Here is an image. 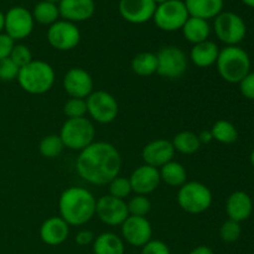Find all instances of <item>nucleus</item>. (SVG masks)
<instances>
[{"instance_id": "f257e3e1", "label": "nucleus", "mask_w": 254, "mask_h": 254, "mask_svg": "<svg viewBox=\"0 0 254 254\" xmlns=\"http://www.w3.org/2000/svg\"><path fill=\"white\" fill-rule=\"evenodd\" d=\"M122 156L118 149L107 141H93L79 151L76 159V171L82 180L92 185H108L119 176Z\"/></svg>"}, {"instance_id": "f03ea898", "label": "nucleus", "mask_w": 254, "mask_h": 254, "mask_svg": "<svg viewBox=\"0 0 254 254\" xmlns=\"http://www.w3.org/2000/svg\"><path fill=\"white\" fill-rule=\"evenodd\" d=\"M97 200L84 188L71 186L61 193L59 200L60 217L69 226H83L96 216Z\"/></svg>"}, {"instance_id": "7ed1b4c3", "label": "nucleus", "mask_w": 254, "mask_h": 254, "mask_svg": "<svg viewBox=\"0 0 254 254\" xmlns=\"http://www.w3.org/2000/svg\"><path fill=\"white\" fill-rule=\"evenodd\" d=\"M16 79L27 93L44 94L54 87L56 74L54 67L46 61L32 60L29 64L20 68Z\"/></svg>"}, {"instance_id": "20e7f679", "label": "nucleus", "mask_w": 254, "mask_h": 254, "mask_svg": "<svg viewBox=\"0 0 254 254\" xmlns=\"http://www.w3.org/2000/svg\"><path fill=\"white\" fill-rule=\"evenodd\" d=\"M218 74L228 83H240L251 72V59L240 46H226L220 50L217 61Z\"/></svg>"}, {"instance_id": "39448f33", "label": "nucleus", "mask_w": 254, "mask_h": 254, "mask_svg": "<svg viewBox=\"0 0 254 254\" xmlns=\"http://www.w3.org/2000/svg\"><path fill=\"white\" fill-rule=\"evenodd\" d=\"M59 135L64 141V148L82 151L94 141L96 128L86 117L67 119L61 127Z\"/></svg>"}, {"instance_id": "423d86ee", "label": "nucleus", "mask_w": 254, "mask_h": 254, "mask_svg": "<svg viewBox=\"0 0 254 254\" xmlns=\"http://www.w3.org/2000/svg\"><path fill=\"white\" fill-rule=\"evenodd\" d=\"M178 203L181 210L191 215H198L212 205V192L210 189L198 181H186L179 188Z\"/></svg>"}, {"instance_id": "0eeeda50", "label": "nucleus", "mask_w": 254, "mask_h": 254, "mask_svg": "<svg viewBox=\"0 0 254 254\" xmlns=\"http://www.w3.org/2000/svg\"><path fill=\"white\" fill-rule=\"evenodd\" d=\"M213 30L217 39L226 46H238L247 35V25L238 14L222 11L215 17Z\"/></svg>"}, {"instance_id": "6e6552de", "label": "nucleus", "mask_w": 254, "mask_h": 254, "mask_svg": "<svg viewBox=\"0 0 254 254\" xmlns=\"http://www.w3.org/2000/svg\"><path fill=\"white\" fill-rule=\"evenodd\" d=\"M190 15L183 0H168L156 5L153 20L158 29L173 32L183 29Z\"/></svg>"}, {"instance_id": "1a4fd4ad", "label": "nucleus", "mask_w": 254, "mask_h": 254, "mask_svg": "<svg viewBox=\"0 0 254 254\" xmlns=\"http://www.w3.org/2000/svg\"><path fill=\"white\" fill-rule=\"evenodd\" d=\"M87 114L99 124H109L116 121L119 104L116 97L107 91L92 92L86 98Z\"/></svg>"}, {"instance_id": "9d476101", "label": "nucleus", "mask_w": 254, "mask_h": 254, "mask_svg": "<svg viewBox=\"0 0 254 254\" xmlns=\"http://www.w3.org/2000/svg\"><path fill=\"white\" fill-rule=\"evenodd\" d=\"M156 59H158L156 73L164 78H180L188 69V57L184 50L178 46L163 47L156 54Z\"/></svg>"}, {"instance_id": "9b49d317", "label": "nucleus", "mask_w": 254, "mask_h": 254, "mask_svg": "<svg viewBox=\"0 0 254 254\" xmlns=\"http://www.w3.org/2000/svg\"><path fill=\"white\" fill-rule=\"evenodd\" d=\"M47 41L57 51H71L78 46L81 31L73 22L57 20L47 30Z\"/></svg>"}, {"instance_id": "f8f14e48", "label": "nucleus", "mask_w": 254, "mask_h": 254, "mask_svg": "<svg viewBox=\"0 0 254 254\" xmlns=\"http://www.w3.org/2000/svg\"><path fill=\"white\" fill-rule=\"evenodd\" d=\"M35 20L31 11L24 6H12L5 12V34L14 41H21L31 35Z\"/></svg>"}, {"instance_id": "ddd939ff", "label": "nucleus", "mask_w": 254, "mask_h": 254, "mask_svg": "<svg viewBox=\"0 0 254 254\" xmlns=\"http://www.w3.org/2000/svg\"><path fill=\"white\" fill-rule=\"evenodd\" d=\"M96 215L104 225L117 227L122 226V223L129 217L128 206L126 200L104 195L97 200Z\"/></svg>"}, {"instance_id": "4468645a", "label": "nucleus", "mask_w": 254, "mask_h": 254, "mask_svg": "<svg viewBox=\"0 0 254 254\" xmlns=\"http://www.w3.org/2000/svg\"><path fill=\"white\" fill-rule=\"evenodd\" d=\"M122 238L133 247H144L153 237V226L146 217L129 216L121 226Z\"/></svg>"}, {"instance_id": "2eb2a0df", "label": "nucleus", "mask_w": 254, "mask_h": 254, "mask_svg": "<svg viewBox=\"0 0 254 254\" xmlns=\"http://www.w3.org/2000/svg\"><path fill=\"white\" fill-rule=\"evenodd\" d=\"M64 89L71 98L86 99L93 92V78L86 69L73 67L64 76Z\"/></svg>"}, {"instance_id": "dca6fc26", "label": "nucleus", "mask_w": 254, "mask_h": 254, "mask_svg": "<svg viewBox=\"0 0 254 254\" xmlns=\"http://www.w3.org/2000/svg\"><path fill=\"white\" fill-rule=\"evenodd\" d=\"M119 14L130 24H145L153 20L156 4L153 0H121Z\"/></svg>"}, {"instance_id": "f3484780", "label": "nucleus", "mask_w": 254, "mask_h": 254, "mask_svg": "<svg viewBox=\"0 0 254 254\" xmlns=\"http://www.w3.org/2000/svg\"><path fill=\"white\" fill-rule=\"evenodd\" d=\"M129 181L131 185V191L135 195H149L154 192L160 185V173L159 169L153 168L150 165L138 166L129 176Z\"/></svg>"}, {"instance_id": "a211bd4d", "label": "nucleus", "mask_w": 254, "mask_h": 254, "mask_svg": "<svg viewBox=\"0 0 254 254\" xmlns=\"http://www.w3.org/2000/svg\"><path fill=\"white\" fill-rule=\"evenodd\" d=\"M175 153L176 151L170 140L156 139L144 146L141 150V159L146 165L159 169L168 164L169 161L174 160Z\"/></svg>"}, {"instance_id": "6ab92c4d", "label": "nucleus", "mask_w": 254, "mask_h": 254, "mask_svg": "<svg viewBox=\"0 0 254 254\" xmlns=\"http://www.w3.org/2000/svg\"><path fill=\"white\" fill-rule=\"evenodd\" d=\"M57 5L60 16L73 24L91 19L96 11L94 0H61Z\"/></svg>"}, {"instance_id": "aec40b11", "label": "nucleus", "mask_w": 254, "mask_h": 254, "mask_svg": "<svg viewBox=\"0 0 254 254\" xmlns=\"http://www.w3.org/2000/svg\"><path fill=\"white\" fill-rule=\"evenodd\" d=\"M69 225L59 216L44 221L40 227V238L47 246H60L68 238Z\"/></svg>"}, {"instance_id": "412c9836", "label": "nucleus", "mask_w": 254, "mask_h": 254, "mask_svg": "<svg viewBox=\"0 0 254 254\" xmlns=\"http://www.w3.org/2000/svg\"><path fill=\"white\" fill-rule=\"evenodd\" d=\"M252 211V198L245 191H235L228 196L226 201V213L228 216V220L241 223L251 217Z\"/></svg>"}, {"instance_id": "4be33fe9", "label": "nucleus", "mask_w": 254, "mask_h": 254, "mask_svg": "<svg viewBox=\"0 0 254 254\" xmlns=\"http://www.w3.org/2000/svg\"><path fill=\"white\" fill-rule=\"evenodd\" d=\"M218 54L220 49L217 44L211 40H206L200 44L193 45L190 51V60L195 66L200 68H207L212 64H216Z\"/></svg>"}, {"instance_id": "5701e85b", "label": "nucleus", "mask_w": 254, "mask_h": 254, "mask_svg": "<svg viewBox=\"0 0 254 254\" xmlns=\"http://www.w3.org/2000/svg\"><path fill=\"white\" fill-rule=\"evenodd\" d=\"M189 15L203 20L215 19L223 10V0H185Z\"/></svg>"}, {"instance_id": "b1692460", "label": "nucleus", "mask_w": 254, "mask_h": 254, "mask_svg": "<svg viewBox=\"0 0 254 254\" xmlns=\"http://www.w3.org/2000/svg\"><path fill=\"white\" fill-rule=\"evenodd\" d=\"M94 254H124L126 253V242L121 236L113 232H103L94 238L93 243Z\"/></svg>"}, {"instance_id": "393cba45", "label": "nucleus", "mask_w": 254, "mask_h": 254, "mask_svg": "<svg viewBox=\"0 0 254 254\" xmlns=\"http://www.w3.org/2000/svg\"><path fill=\"white\" fill-rule=\"evenodd\" d=\"M181 30H183L184 37L192 45L206 41L211 34V26L207 20L193 16L189 17Z\"/></svg>"}, {"instance_id": "a878e982", "label": "nucleus", "mask_w": 254, "mask_h": 254, "mask_svg": "<svg viewBox=\"0 0 254 254\" xmlns=\"http://www.w3.org/2000/svg\"><path fill=\"white\" fill-rule=\"evenodd\" d=\"M159 173H160V180L171 188H181L188 180L186 169L184 168L183 164L175 160L169 161L168 164L161 166Z\"/></svg>"}, {"instance_id": "bb28decb", "label": "nucleus", "mask_w": 254, "mask_h": 254, "mask_svg": "<svg viewBox=\"0 0 254 254\" xmlns=\"http://www.w3.org/2000/svg\"><path fill=\"white\" fill-rule=\"evenodd\" d=\"M158 59L153 52H140L131 60V69L135 74L141 77H148L156 73Z\"/></svg>"}, {"instance_id": "cd10ccee", "label": "nucleus", "mask_w": 254, "mask_h": 254, "mask_svg": "<svg viewBox=\"0 0 254 254\" xmlns=\"http://www.w3.org/2000/svg\"><path fill=\"white\" fill-rule=\"evenodd\" d=\"M31 14L36 22H39L41 25H49V26H51L60 17L59 5L41 0V1L35 5Z\"/></svg>"}, {"instance_id": "c85d7f7f", "label": "nucleus", "mask_w": 254, "mask_h": 254, "mask_svg": "<svg viewBox=\"0 0 254 254\" xmlns=\"http://www.w3.org/2000/svg\"><path fill=\"white\" fill-rule=\"evenodd\" d=\"M171 143H173V146L174 149H175V151H179V153L181 154H185V155L195 154L201 146V143L200 140H198L197 134L189 130H184L176 134V135L173 138V140H171Z\"/></svg>"}, {"instance_id": "c756f323", "label": "nucleus", "mask_w": 254, "mask_h": 254, "mask_svg": "<svg viewBox=\"0 0 254 254\" xmlns=\"http://www.w3.org/2000/svg\"><path fill=\"white\" fill-rule=\"evenodd\" d=\"M213 140L221 144H233L238 139V130L231 122L221 119L217 121L210 129Z\"/></svg>"}, {"instance_id": "7c9ffc66", "label": "nucleus", "mask_w": 254, "mask_h": 254, "mask_svg": "<svg viewBox=\"0 0 254 254\" xmlns=\"http://www.w3.org/2000/svg\"><path fill=\"white\" fill-rule=\"evenodd\" d=\"M64 149V144L62 141V139L60 138V135L57 134H50L46 135L45 138H42V140L40 141L39 150L44 158L47 159H55L57 156H60L62 154Z\"/></svg>"}, {"instance_id": "2f4dec72", "label": "nucleus", "mask_w": 254, "mask_h": 254, "mask_svg": "<svg viewBox=\"0 0 254 254\" xmlns=\"http://www.w3.org/2000/svg\"><path fill=\"white\" fill-rule=\"evenodd\" d=\"M129 216L146 217L151 211V201L145 195H135L127 202Z\"/></svg>"}, {"instance_id": "473e14b6", "label": "nucleus", "mask_w": 254, "mask_h": 254, "mask_svg": "<svg viewBox=\"0 0 254 254\" xmlns=\"http://www.w3.org/2000/svg\"><path fill=\"white\" fill-rule=\"evenodd\" d=\"M108 195L113 196V197L121 198V200H126L133 191H131V185L129 179L123 178V176H117L114 178L111 183L108 184Z\"/></svg>"}, {"instance_id": "72a5a7b5", "label": "nucleus", "mask_w": 254, "mask_h": 254, "mask_svg": "<svg viewBox=\"0 0 254 254\" xmlns=\"http://www.w3.org/2000/svg\"><path fill=\"white\" fill-rule=\"evenodd\" d=\"M64 114L67 119L83 118L87 114L86 99L69 98L64 106Z\"/></svg>"}, {"instance_id": "f704fd0d", "label": "nucleus", "mask_w": 254, "mask_h": 254, "mask_svg": "<svg viewBox=\"0 0 254 254\" xmlns=\"http://www.w3.org/2000/svg\"><path fill=\"white\" fill-rule=\"evenodd\" d=\"M241 233H242L241 223L233 220H227L226 222H223L220 228V237L226 243H233L238 241Z\"/></svg>"}, {"instance_id": "c9c22d12", "label": "nucleus", "mask_w": 254, "mask_h": 254, "mask_svg": "<svg viewBox=\"0 0 254 254\" xmlns=\"http://www.w3.org/2000/svg\"><path fill=\"white\" fill-rule=\"evenodd\" d=\"M10 59L19 66V68L26 66L32 61V52L26 45L22 44H15L14 49H12L11 54H10Z\"/></svg>"}, {"instance_id": "e433bc0d", "label": "nucleus", "mask_w": 254, "mask_h": 254, "mask_svg": "<svg viewBox=\"0 0 254 254\" xmlns=\"http://www.w3.org/2000/svg\"><path fill=\"white\" fill-rule=\"evenodd\" d=\"M19 66L12 61L10 57L0 60V81L11 82L17 78L19 74Z\"/></svg>"}, {"instance_id": "4c0bfd02", "label": "nucleus", "mask_w": 254, "mask_h": 254, "mask_svg": "<svg viewBox=\"0 0 254 254\" xmlns=\"http://www.w3.org/2000/svg\"><path fill=\"white\" fill-rule=\"evenodd\" d=\"M140 254H171L170 250L166 246V243H164L163 241L159 240H151L146 243L144 247H141V253Z\"/></svg>"}, {"instance_id": "58836bf2", "label": "nucleus", "mask_w": 254, "mask_h": 254, "mask_svg": "<svg viewBox=\"0 0 254 254\" xmlns=\"http://www.w3.org/2000/svg\"><path fill=\"white\" fill-rule=\"evenodd\" d=\"M238 84H240V91L242 96L254 101V72H250Z\"/></svg>"}, {"instance_id": "ea45409f", "label": "nucleus", "mask_w": 254, "mask_h": 254, "mask_svg": "<svg viewBox=\"0 0 254 254\" xmlns=\"http://www.w3.org/2000/svg\"><path fill=\"white\" fill-rule=\"evenodd\" d=\"M15 46V41L5 32L0 34V60L10 57L12 49Z\"/></svg>"}, {"instance_id": "a19ab883", "label": "nucleus", "mask_w": 254, "mask_h": 254, "mask_svg": "<svg viewBox=\"0 0 254 254\" xmlns=\"http://www.w3.org/2000/svg\"><path fill=\"white\" fill-rule=\"evenodd\" d=\"M94 238H96V236H94V233L92 232V231L81 230L76 235V238H74V241H76L77 245L81 246V247H86V246H89V245H92V243H93Z\"/></svg>"}, {"instance_id": "79ce46f5", "label": "nucleus", "mask_w": 254, "mask_h": 254, "mask_svg": "<svg viewBox=\"0 0 254 254\" xmlns=\"http://www.w3.org/2000/svg\"><path fill=\"white\" fill-rule=\"evenodd\" d=\"M197 136L201 144H210L211 141L213 140L212 133H211L210 129H208V130H202L201 133L197 134Z\"/></svg>"}, {"instance_id": "37998d69", "label": "nucleus", "mask_w": 254, "mask_h": 254, "mask_svg": "<svg viewBox=\"0 0 254 254\" xmlns=\"http://www.w3.org/2000/svg\"><path fill=\"white\" fill-rule=\"evenodd\" d=\"M189 254H215V252L207 246H198V247L193 248Z\"/></svg>"}, {"instance_id": "c03bdc74", "label": "nucleus", "mask_w": 254, "mask_h": 254, "mask_svg": "<svg viewBox=\"0 0 254 254\" xmlns=\"http://www.w3.org/2000/svg\"><path fill=\"white\" fill-rule=\"evenodd\" d=\"M4 25H5V14L0 10V34L4 30Z\"/></svg>"}, {"instance_id": "a18cd8bd", "label": "nucleus", "mask_w": 254, "mask_h": 254, "mask_svg": "<svg viewBox=\"0 0 254 254\" xmlns=\"http://www.w3.org/2000/svg\"><path fill=\"white\" fill-rule=\"evenodd\" d=\"M242 2L245 5H247V6L252 7V9H254V0H242Z\"/></svg>"}, {"instance_id": "49530a36", "label": "nucleus", "mask_w": 254, "mask_h": 254, "mask_svg": "<svg viewBox=\"0 0 254 254\" xmlns=\"http://www.w3.org/2000/svg\"><path fill=\"white\" fill-rule=\"evenodd\" d=\"M250 160H251V164H252V166L254 168V149L252 150V153H251Z\"/></svg>"}, {"instance_id": "de8ad7c7", "label": "nucleus", "mask_w": 254, "mask_h": 254, "mask_svg": "<svg viewBox=\"0 0 254 254\" xmlns=\"http://www.w3.org/2000/svg\"><path fill=\"white\" fill-rule=\"evenodd\" d=\"M154 2H155L156 5H159V4H163V2H165V1H168V0H153Z\"/></svg>"}, {"instance_id": "09e8293b", "label": "nucleus", "mask_w": 254, "mask_h": 254, "mask_svg": "<svg viewBox=\"0 0 254 254\" xmlns=\"http://www.w3.org/2000/svg\"><path fill=\"white\" fill-rule=\"evenodd\" d=\"M45 1H50V2H54V4H59L61 0H45Z\"/></svg>"}]
</instances>
